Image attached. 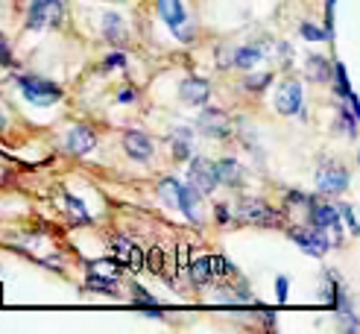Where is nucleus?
<instances>
[{"instance_id": "f257e3e1", "label": "nucleus", "mask_w": 360, "mask_h": 334, "mask_svg": "<svg viewBox=\"0 0 360 334\" xmlns=\"http://www.w3.org/2000/svg\"><path fill=\"white\" fill-rule=\"evenodd\" d=\"M158 193H161V200H165V203H170V205H176L179 211H182L188 220H193V223L202 220L200 217V193L191 191L188 185H182L179 179H161L158 182Z\"/></svg>"}, {"instance_id": "f03ea898", "label": "nucleus", "mask_w": 360, "mask_h": 334, "mask_svg": "<svg viewBox=\"0 0 360 334\" xmlns=\"http://www.w3.org/2000/svg\"><path fill=\"white\" fill-rule=\"evenodd\" d=\"M65 21V0H35L27 12L30 30H53Z\"/></svg>"}, {"instance_id": "7ed1b4c3", "label": "nucleus", "mask_w": 360, "mask_h": 334, "mask_svg": "<svg viewBox=\"0 0 360 334\" xmlns=\"http://www.w3.org/2000/svg\"><path fill=\"white\" fill-rule=\"evenodd\" d=\"M18 85L30 103L35 105H53L62 100V88L50 79H41V77H18Z\"/></svg>"}, {"instance_id": "20e7f679", "label": "nucleus", "mask_w": 360, "mask_h": 334, "mask_svg": "<svg viewBox=\"0 0 360 334\" xmlns=\"http://www.w3.org/2000/svg\"><path fill=\"white\" fill-rule=\"evenodd\" d=\"M158 15H161V21L173 30V35H179V39H191L188 9H185L182 0H158Z\"/></svg>"}, {"instance_id": "39448f33", "label": "nucleus", "mask_w": 360, "mask_h": 334, "mask_svg": "<svg viewBox=\"0 0 360 334\" xmlns=\"http://www.w3.org/2000/svg\"><path fill=\"white\" fill-rule=\"evenodd\" d=\"M188 182H191V191H196L200 197L211 193L214 188H217V176H214V165H211V162H205V158H191Z\"/></svg>"}, {"instance_id": "423d86ee", "label": "nucleus", "mask_w": 360, "mask_h": 334, "mask_svg": "<svg viewBox=\"0 0 360 334\" xmlns=\"http://www.w3.org/2000/svg\"><path fill=\"white\" fill-rule=\"evenodd\" d=\"M293 240H296L308 255H314V258L326 255L328 246H331L328 235L322 232V229H316V226H311V229H293Z\"/></svg>"}, {"instance_id": "0eeeda50", "label": "nucleus", "mask_w": 360, "mask_h": 334, "mask_svg": "<svg viewBox=\"0 0 360 334\" xmlns=\"http://www.w3.org/2000/svg\"><path fill=\"white\" fill-rule=\"evenodd\" d=\"M109 252H112L115 264H120V267H129V270H141V267H143V252H141V246L132 243V240H126V238L112 240Z\"/></svg>"}, {"instance_id": "6e6552de", "label": "nucleus", "mask_w": 360, "mask_h": 334, "mask_svg": "<svg viewBox=\"0 0 360 334\" xmlns=\"http://www.w3.org/2000/svg\"><path fill=\"white\" fill-rule=\"evenodd\" d=\"M308 214H311V226L322 229V232H340V211L328 203H319V200H308Z\"/></svg>"}, {"instance_id": "1a4fd4ad", "label": "nucleus", "mask_w": 360, "mask_h": 334, "mask_svg": "<svg viewBox=\"0 0 360 334\" xmlns=\"http://www.w3.org/2000/svg\"><path fill=\"white\" fill-rule=\"evenodd\" d=\"M238 214H240L246 223H261V226L276 223V211L269 208L266 203H261V200H240Z\"/></svg>"}, {"instance_id": "9d476101", "label": "nucleus", "mask_w": 360, "mask_h": 334, "mask_svg": "<svg viewBox=\"0 0 360 334\" xmlns=\"http://www.w3.org/2000/svg\"><path fill=\"white\" fill-rule=\"evenodd\" d=\"M276 109H278L281 115H296V112L302 109V85H299L296 79L284 82V85L278 88V94H276Z\"/></svg>"}, {"instance_id": "9b49d317", "label": "nucleus", "mask_w": 360, "mask_h": 334, "mask_svg": "<svg viewBox=\"0 0 360 334\" xmlns=\"http://www.w3.org/2000/svg\"><path fill=\"white\" fill-rule=\"evenodd\" d=\"M65 147H68V153H74V155H85V153H91L97 147V135L88 127H74L65 135Z\"/></svg>"}, {"instance_id": "f8f14e48", "label": "nucleus", "mask_w": 360, "mask_h": 334, "mask_svg": "<svg viewBox=\"0 0 360 334\" xmlns=\"http://www.w3.org/2000/svg\"><path fill=\"white\" fill-rule=\"evenodd\" d=\"M208 94H211V85L200 77H188V79L179 82V97H182L188 105H202L208 100Z\"/></svg>"}, {"instance_id": "ddd939ff", "label": "nucleus", "mask_w": 360, "mask_h": 334, "mask_svg": "<svg viewBox=\"0 0 360 334\" xmlns=\"http://www.w3.org/2000/svg\"><path fill=\"white\" fill-rule=\"evenodd\" d=\"M200 132L202 135H211V138H226L231 132L229 117L223 112H217V109H205L200 115Z\"/></svg>"}, {"instance_id": "4468645a", "label": "nucleus", "mask_w": 360, "mask_h": 334, "mask_svg": "<svg viewBox=\"0 0 360 334\" xmlns=\"http://www.w3.org/2000/svg\"><path fill=\"white\" fill-rule=\"evenodd\" d=\"M123 150L126 155H132L135 162H150L153 158V141L141 132H126L123 135Z\"/></svg>"}, {"instance_id": "2eb2a0df", "label": "nucleus", "mask_w": 360, "mask_h": 334, "mask_svg": "<svg viewBox=\"0 0 360 334\" xmlns=\"http://www.w3.org/2000/svg\"><path fill=\"white\" fill-rule=\"evenodd\" d=\"M349 176L343 167H322L316 173V185H319V193H340L346 188Z\"/></svg>"}, {"instance_id": "dca6fc26", "label": "nucleus", "mask_w": 360, "mask_h": 334, "mask_svg": "<svg viewBox=\"0 0 360 334\" xmlns=\"http://www.w3.org/2000/svg\"><path fill=\"white\" fill-rule=\"evenodd\" d=\"M214 176H217V182H223V185H240L243 167L235 162V158H223V162L214 165Z\"/></svg>"}, {"instance_id": "f3484780", "label": "nucleus", "mask_w": 360, "mask_h": 334, "mask_svg": "<svg viewBox=\"0 0 360 334\" xmlns=\"http://www.w3.org/2000/svg\"><path fill=\"white\" fill-rule=\"evenodd\" d=\"M103 35L109 41H123L126 39V21L117 15V12H109L103 18Z\"/></svg>"}, {"instance_id": "a211bd4d", "label": "nucleus", "mask_w": 360, "mask_h": 334, "mask_svg": "<svg viewBox=\"0 0 360 334\" xmlns=\"http://www.w3.org/2000/svg\"><path fill=\"white\" fill-rule=\"evenodd\" d=\"M191 278H193V285H205V281L214 276L211 273V261L208 258H191Z\"/></svg>"}, {"instance_id": "6ab92c4d", "label": "nucleus", "mask_w": 360, "mask_h": 334, "mask_svg": "<svg viewBox=\"0 0 360 334\" xmlns=\"http://www.w3.org/2000/svg\"><path fill=\"white\" fill-rule=\"evenodd\" d=\"M261 56H264V53H261L258 47H240V50L235 53V65H238L240 70H252V68L261 62Z\"/></svg>"}, {"instance_id": "aec40b11", "label": "nucleus", "mask_w": 360, "mask_h": 334, "mask_svg": "<svg viewBox=\"0 0 360 334\" xmlns=\"http://www.w3.org/2000/svg\"><path fill=\"white\" fill-rule=\"evenodd\" d=\"M62 203H65V208H68L70 220H77V223H88V220H91V217H88V208L74 197V193H65Z\"/></svg>"}, {"instance_id": "412c9836", "label": "nucleus", "mask_w": 360, "mask_h": 334, "mask_svg": "<svg viewBox=\"0 0 360 334\" xmlns=\"http://www.w3.org/2000/svg\"><path fill=\"white\" fill-rule=\"evenodd\" d=\"M143 267H147L153 276H161V273H165V252H161V246H153L150 255L143 258Z\"/></svg>"}, {"instance_id": "4be33fe9", "label": "nucleus", "mask_w": 360, "mask_h": 334, "mask_svg": "<svg viewBox=\"0 0 360 334\" xmlns=\"http://www.w3.org/2000/svg\"><path fill=\"white\" fill-rule=\"evenodd\" d=\"M85 288L88 290H100V293H115V276L112 278H103L100 273H91L85 281Z\"/></svg>"}, {"instance_id": "5701e85b", "label": "nucleus", "mask_w": 360, "mask_h": 334, "mask_svg": "<svg viewBox=\"0 0 360 334\" xmlns=\"http://www.w3.org/2000/svg\"><path fill=\"white\" fill-rule=\"evenodd\" d=\"M308 74H311V79H328L331 77L326 59H319V56H311L308 59Z\"/></svg>"}, {"instance_id": "b1692460", "label": "nucleus", "mask_w": 360, "mask_h": 334, "mask_svg": "<svg viewBox=\"0 0 360 334\" xmlns=\"http://www.w3.org/2000/svg\"><path fill=\"white\" fill-rule=\"evenodd\" d=\"M208 261H211V273H214V276H231V273H235V267H231V261H229V258H223V255H211Z\"/></svg>"}, {"instance_id": "393cba45", "label": "nucleus", "mask_w": 360, "mask_h": 334, "mask_svg": "<svg viewBox=\"0 0 360 334\" xmlns=\"http://www.w3.org/2000/svg\"><path fill=\"white\" fill-rule=\"evenodd\" d=\"M182 135H185L182 141H179V138L173 141V155H176V158H188V155H191V144H188V132H182Z\"/></svg>"}, {"instance_id": "a878e982", "label": "nucleus", "mask_w": 360, "mask_h": 334, "mask_svg": "<svg viewBox=\"0 0 360 334\" xmlns=\"http://www.w3.org/2000/svg\"><path fill=\"white\" fill-rule=\"evenodd\" d=\"M302 35L308 41H322V39H326V32H322L319 27H314V24H302Z\"/></svg>"}, {"instance_id": "bb28decb", "label": "nucleus", "mask_w": 360, "mask_h": 334, "mask_svg": "<svg viewBox=\"0 0 360 334\" xmlns=\"http://www.w3.org/2000/svg\"><path fill=\"white\" fill-rule=\"evenodd\" d=\"M132 299H138V302H147V305H155V296L147 293L141 285H132Z\"/></svg>"}, {"instance_id": "cd10ccee", "label": "nucleus", "mask_w": 360, "mask_h": 334, "mask_svg": "<svg viewBox=\"0 0 360 334\" xmlns=\"http://www.w3.org/2000/svg\"><path fill=\"white\" fill-rule=\"evenodd\" d=\"M126 65V56L123 53H112L109 59H105V68H123Z\"/></svg>"}, {"instance_id": "c85d7f7f", "label": "nucleus", "mask_w": 360, "mask_h": 334, "mask_svg": "<svg viewBox=\"0 0 360 334\" xmlns=\"http://www.w3.org/2000/svg\"><path fill=\"white\" fill-rule=\"evenodd\" d=\"M287 285H290V281H287V276H278V281H276V288H278V302H284V299H287Z\"/></svg>"}, {"instance_id": "c756f323", "label": "nucleus", "mask_w": 360, "mask_h": 334, "mask_svg": "<svg viewBox=\"0 0 360 334\" xmlns=\"http://www.w3.org/2000/svg\"><path fill=\"white\" fill-rule=\"evenodd\" d=\"M135 88H123V91H120V103H135Z\"/></svg>"}, {"instance_id": "7c9ffc66", "label": "nucleus", "mask_w": 360, "mask_h": 334, "mask_svg": "<svg viewBox=\"0 0 360 334\" xmlns=\"http://www.w3.org/2000/svg\"><path fill=\"white\" fill-rule=\"evenodd\" d=\"M217 220H220V223L229 220V208H226V205H217Z\"/></svg>"}, {"instance_id": "2f4dec72", "label": "nucleus", "mask_w": 360, "mask_h": 334, "mask_svg": "<svg viewBox=\"0 0 360 334\" xmlns=\"http://www.w3.org/2000/svg\"><path fill=\"white\" fill-rule=\"evenodd\" d=\"M9 62V50H6V44H0V65H6Z\"/></svg>"}, {"instance_id": "473e14b6", "label": "nucleus", "mask_w": 360, "mask_h": 334, "mask_svg": "<svg viewBox=\"0 0 360 334\" xmlns=\"http://www.w3.org/2000/svg\"><path fill=\"white\" fill-rule=\"evenodd\" d=\"M334 4H337V0H328V12H334Z\"/></svg>"}, {"instance_id": "72a5a7b5", "label": "nucleus", "mask_w": 360, "mask_h": 334, "mask_svg": "<svg viewBox=\"0 0 360 334\" xmlns=\"http://www.w3.org/2000/svg\"><path fill=\"white\" fill-rule=\"evenodd\" d=\"M0 127H4V115H0Z\"/></svg>"}]
</instances>
